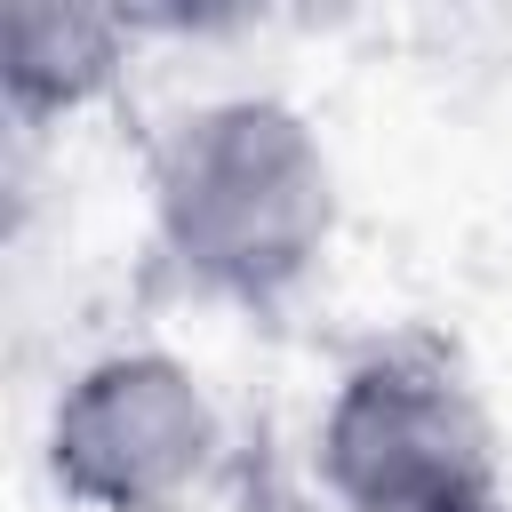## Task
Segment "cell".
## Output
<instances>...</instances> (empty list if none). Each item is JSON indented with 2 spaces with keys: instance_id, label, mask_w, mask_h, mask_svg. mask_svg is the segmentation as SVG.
Returning a JSON list of instances; mask_svg holds the SVG:
<instances>
[{
  "instance_id": "cell-1",
  "label": "cell",
  "mask_w": 512,
  "mask_h": 512,
  "mask_svg": "<svg viewBox=\"0 0 512 512\" xmlns=\"http://www.w3.org/2000/svg\"><path fill=\"white\" fill-rule=\"evenodd\" d=\"M152 240L216 304H288L336 240V160L280 96H208L152 144Z\"/></svg>"
},
{
  "instance_id": "cell-2",
  "label": "cell",
  "mask_w": 512,
  "mask_h": 512,
  "mask_svg": "<svg viewBox=\"0 0 512 512\" xmlns=\"http://www.w3.org/2000/svg\"><path fill=\"white\" fill-rule=\"evenodd\" d=\"M320 488L336 512H512L488 400L440 336L400 328L336 376Z\"/></svg>"
},
{
  "instance_id": "cell-3",
  "label": "cell",
  "mask_w": 512,
  "mask_h": 512,
  "mask_svg": "<svg viewBox=\"0 0 512 512\" xmlns=\"http://www.w3.org/2000/svg\"><path fill=\"white\" fill-rule=\"evenodd\" d=\"M40 448L88 512H192L224 472V416L176 352L120 344L64 376Z\"/></svg>"
},
{
  "instance_id": "cell-4",
  "label": "cell",
  "mask_w": 512,
  "mask_h": 512,
  "mask_svg": "<svg viewBox=\"0 0 512 512\" xmlns=\"http://www.w3.org/2000/svg\"><path fill=\"white\" fill-rule=\"evenodd\" d=\"M128 56V24L112 8H64V0H8L0 16V96L24 128L80 112L112 88Z\"/></svg>"
}]
</instances>
